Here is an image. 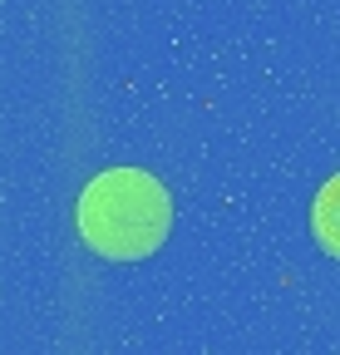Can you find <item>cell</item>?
Masks as SVG:
<instances>
[{"mask_svg":"<svg viewBox=\"0 0 340 355\" xmlns=\"http://www.w3.org/2000/svg\"><path fill=\"white\" fill-rule=\"evenodd\" d=\"M173 198L143 168H109L79 193V237L104 261H143L168 242Z\"/></svg>","mask_w":340,"mask_h":355,"instance_id":"cell-1","label":"cell"},{"mask_svg":"<svg viewBox=\"0 0 340 355\" xmlns=\"http://www.w3.org/2000/svg\"><path fill=\"white\" fill-rule=\"evenodd\" d=\"M311 232H316V242L340 261V173L330 178V183L316 193V202H311Z\"/></svg>","mask_w":340,"mask_h":355,"instance_id":"cell-2","label":"cell"}]
</instances>
